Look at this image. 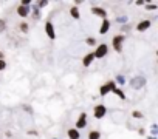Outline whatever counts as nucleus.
<instances>
[{
  "label": "nucleus",
  "instance_id": "f257e3e1",
  "mask_svg": "<svg viewBox=\"0 0 158 139\" xmlns=\"http://www.w3.org/2000/svg\"><path fill=\"white\" fill-rule=\"evenodd\" d=\"M106 54H107V45H101V46L95 51L93 57H104Z\"/></svg>",
  "mask_w": 158,
  "mask_h": 139
},
{
  "label": "nucleus",
  "instance_id": "f03ea898",
  "mask_svg": "<svg viewBox=\"0 0 158 139\" xmlns=\"http://www.w3.org/2000/svg\"><path fill=\"white\" fill-rule=\"evenodd\" d=\"M123 40H124V37H123V36H116V37L113 39V48H115L116 51H121V45H123Z\"/></svg>",
  "mask_w": 158,
  "mask_h": 139
},
{
  "label": "nucleus",
  "instance_id": "7ed1b4c3",
  "mask_svg": "<svg viewBox=\"0 0 158 139\" xmlns=\"http://www.w3.org/2000/svg\"><path fill=\"white\" fill-rule=\"evenodd\" d=\"M106 114V107L104 105H98L96 108H95V116L96 117H102Z\"/></svg>",
  "mask_w": 158,
  "mask_h": 139
},
{
  "label": "nucleus",
  "instance_id": "20e7f679",
  "mask_svg": "<svg viewBox=\"0 0 158 139\" xmlns=\"http://www.w3.org/2000/svg\"><path fill=\"white\" fill-rule=\"evenodd\" d=\"M85 121H87V116H85V113H84V114L79 116V119H77V122H76L77 128H82V127H85V124H87Z\"/></svg>",
  "mask_w": 158,
  "mask_h": 139
},
{
  "label": "nucleus",
  "instance_id": "39448f33",
  "mask_svg": "<svg viewBox=\"0 0 158 139\" xmlns=\"http://www.w3.org/2000/svg\"><path fill=\"white\" fill-rule=\"evenodd\" d=\"M45 31H47V34H48L50 39H54V30H53L51 23H47V25H45Z\"/></svg>",
  "mask_w": 158,
  "mask_h": 139
},
{
  "label": "nucleus",
  "instance_id": "423d86ee",
  "mask_svg": "<svg viewBox=\"0 0 158 139\" xmlns=\"http://www.w3.org/2000/svg\"><path fill=\"white\" fill-rule=\"evenodd\" d=\"M110 90H115V84H113V82H109L106 87H102V88H101V94H106V93L110 91Z\"/></svg>",
  "mask_w": 158,
  "mask_h": 139
},
{
  "label": "nucleus",
  "instance_id": "0eeeda50",
  "mask_svg": "<svg viewBox=\"0 0 158 139\" xmlns=\"http://www.w3.org/2000/svg\"><path fill=\"white\" fill-rule=\"evenodd\" d=\"M150 26V22L149 20H143L139 25H138V31H144V30H147Z\"/></svg>",
  "mask_w": 158,
  "mask_h": 139
},
{
  "label": "nucleus",
  "instance_id": "6e6552de",
  "mask_svg": "<svg viewBox=\"0 0 158 139\" xmlns=\"http://www.w3.org/2000/svg\"><path fill=\"white\" fill-rule=\"evenodd\" d=\"M92 11H93V14H98V16H101V17H106V11L101 10V8H93Z\"/></svg>",
  "mask_w": 158,
  "mask_h": 139
},
{
  "label": "nucleus",
  "instance_id": "1a4fd4ad",
  "mask_svg": "<svg viewBox=\"0 0 158 139\" xmlns=\"http://www.w3.org/2000/svg\"><path fill=\"white\" fill-rule=\"evenodd\" d=\"M110 28V23H109V20H104L102 22V26H101V33L104 34V33H107V30Z\"/></svg>",
  "mask_w": 158,
  "mask_h": 139
},
{
  "label": "nucleus",
  "instance_id": "9d476101",
  "mask_svg": "<svg viewBox=\"0 0 158 139\" xmlns=\"http://www.w3.org/2000/svg\"><path fill=\"white\" fill-rule=\"evenodd\" d=\"M68 137L70 139H77L79 137V133L76 130H68Z\"/></svg>",
  "mask_w": 158,
  "mask_h": 139
},
{
  "label": "nucleus",
  "instance_id": "9b49d317",
  "mask_svg": "<svg viewBox=\"0 0 158 139\" xmlns=\"http://www.w3.org/2000/svg\"><path fill=\"white\" fill-rule=\"evenodd\" d=\"M17 13H19V16H22V17H25V16L28 14V10H27L25 6H19V10H17Z\"/></svg>",
  "mask_w": 158,
  "mask_h": 139
},
{
  "label": "nucleus",
  "instance_id": "f8f14e48",
  "mask_svg": "<svg viewBox=\"0 0 158 139\" xmlns=\"http://www.w3.org/2000/svg\"><path fill=\"white\" fill-rule=\"evenodd\" d=\"M92 60H93V54H89V56H85V57H84V60H82V62H84V65L87 66V65H90V63H92Z\"/></svg>",
  "mask_w": 158,
  "mask_h": 139
},
{
  "label": "nucleus",
  "instance_id": "ddd939ff",
  "mask_svg": "<svg viewBox=\"0 0 158 139\" xmlns=\"http://www.w3.org/2000/svg\"><path fill=\"white\" fill-rule=\"evenodd\" d=\"M90 139H99V133L98 131H92L90 133Z\"/></svg>",
  "mask_w": 158,
  "mask_h": 139
},
{
  "label": "nucleus",
  "instance_id": "4468645a",
  "mask_svg": "<svg viewBox=\"0 0 158 139\" xmlns=\"http://www.w3.org/2000/svg\"><path fill=\"white\" fill-rule=\"evenodd\" d=\"M71 16H73L74 19H77V17H79V13H77V10H76V8H73V10H71Z\"/></svg>",
  "mask_w": 158,
  "mask_h": 139
},
{
  "label": "nucleus",
  "instance_id": "2eb2a0df",
  "mask_svg": "<svg viewBox=\"0 0 158 139\" xmlns=\"http://www.w3.org/2000/svg\"><path fill=\"white\" fill-rule=\"evenodd\" d=\"M115 93H116V94H118L121 99H124V93H123V91H119V90H115Z\"/></svg>",
  "mask_w": 158,
  "mask_h": 139
},
{
  "label": "nucleus",
  "instance_id": "dca6fc26",
  "mask_svg": "<svg viewBox=\"0 0 158 139\" xmlns=\"http://www.w3.org/2000/svg\"><path fill=\"white\" fill-rule=\"evenodd\" d=\"M3 68H5V62L0 60V70H3Z\"/></svg>",
  "mask_w": 158,
  "mask_h": 139
},
{
  "label": "nucleus",
  "instance_id": "f3484780",
  "mask_svg": "<svg viewBox=\"0 0 158 139\" xmlns=\"http://www.w3.org/2000/svg\"><path fill=\"white\" fill-rule=\"evenodd\" d=\"M3 26H5V25H3V20H0V31L3 30Z\"/></svg>",
  "mask_w": 158,
  "mask_h": 139
},
{
  "label": "nucleus",
  "instance_id": "a211bd4d",
  "mask_svg": "<svg viewBox=\"0 0 158 139\" xmlns=\"http://www.w3.org/2000/svg\"><path fill=\"white\" fill-rule=\"evenodd\" d=\"M20 28H22V30H23V31H27V30H28V28H27V25H25V23H23V25H20Z\"/></svg>",
  "mask_w": 158,
  "mask_h": 139
},
{
  "label": "nucleus",
  "instance_id": "6ab92c4d",
  "mask_svg": "<svg viewBox=\"0 0 158 139\" xmlns=\"http://www.w3.org/2000/svg\"><path fill=\"white\" fill-rule=\"evenodd\" d=\"M87 43H90V45H93V43H95V40H93V39H89V40H87Z\"/></svg>",
  "mask_w": 158,
  "mask_h": 139
}]
</instances>
